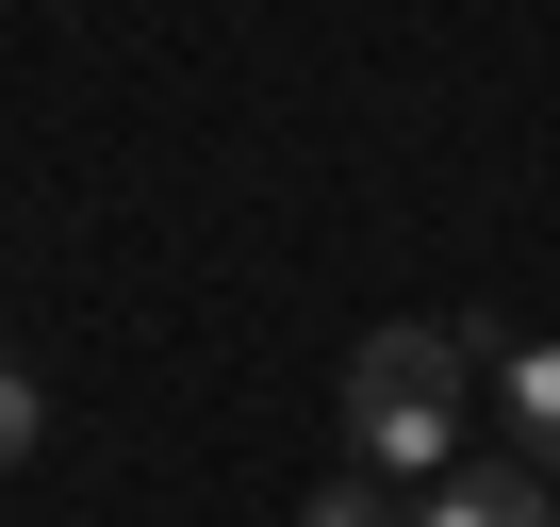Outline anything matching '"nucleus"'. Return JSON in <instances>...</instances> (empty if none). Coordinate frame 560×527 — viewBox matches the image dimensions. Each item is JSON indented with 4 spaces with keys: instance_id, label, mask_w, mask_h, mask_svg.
Masks as SVG:
<instances>
[{
    "instance_id": "nucleus-1",
    "label": "nucleus",
    "mask_w": 560,
    "mask_h": 527,
    "mask_svg": "<svg viewBox=\"0 0 560 527\" xmlns=\"http://www.w3.org/2000/svg\"><path fill=\"white\" fill-rule=\"evenodd\" d=\"M462 379H478V330H462V314L363 330V347H347V461H363L380 494L445 478V461H462Z\"/></svg>"
},
{
    "instance_id": "nucleus-2",
    "label": "nucleus",
    "mask_w": 560,
    "mask_h": 527,
    "mask_svg": "<svg viewBox=\"0 0 560 527\" xmlns=\"http://www.w3.org/2000/svg\"><path fill=\"white\" fill-rule=\"evenodd\" d=\"M478 363H494V412H511V461H527V478H560V347H494V330H478Z\"/></svg>"
},
{
    "instance_id": "nucleus-3",
    "label": "nucleus",
    "mask_w": 560,
    "mask_h": 527,
    "mask_svg": "<svg viewBox=\"0 0 560 527\" xmlns=\"http://www.w3.org/2000/svg\"><path fill=\"white\" fill-rule=\"evenodd\" d=\"M429 527H544V478L527 461H445L429 478Z\"/></svg>"
},
{
    "instance_id": "nucleus-4",
    "label": "nucleus",
    "mask_w": 560,
    "mask_h": 527,
    "mask_svg": "<svg viewBox=\"0 0 560 527\" xmlns=\"http://www.w3.org/2000/svg\"><path fill=\"white\" fill-rule=\"evenodd\" d=\"M298 527H396V494H380V478H330V494H314Z\"/></svg>"
},
{
    "instance_id": "nucleus-5",
    "label": "nucleus",
    "mask_w": 560,
    "mask_h": 527,
    "mask_svg": "<svg viewBox=\"0 0 560 527\" xmlns=\"http://www.w3.org/2000/svg\"><path fill=\"white\" fill-rule=\"evenodd\" d=\"M34 429H50V396H34L18 363H0V461H34Z\"/></svg>"
}]
</instances>
